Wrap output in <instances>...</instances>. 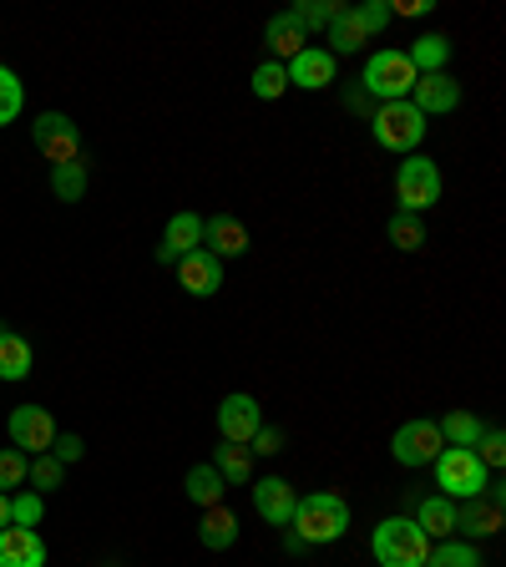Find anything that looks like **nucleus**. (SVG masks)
<instances>
[{
    "instance_id": "obj_15",
    "label": "nucleus",
    "mask_w": 506,
    "mask_h": 567,
    "mask_svg": "<svg viewBox=\"0 0 506 567\" xmlns=\"http://www.w3.org/2000/svg\"><path fill=\"white\" fill-rule=\"evenodd\" d=\"M295 486L283 482V476H264V482H254V512H259L269 527H289V517H295Z\"/></svg>"
},
{
    "instance_id": "obj_39",
    "label": "nucleus",
    "mask_w": 506,
    "mask_h": 567,
    "mask_svg": "<svg viewBox=\"0 0 506 567\" xmlns=\"http://www.w3.org/2000/svg\"><path fill=\"white\" fill-rule=\"evenodd\" d=\"M283 451V431L279 425H259L254 431V441H248V456H279Z\"/></svg>"
},
{
    "instance_id": "obj_12",
    "label": "nucleus",
    "mask_w": 506,
    "mask_h": 567,
    "mask_svg": "<svg viewBox=\"0 0 506 567\" xmlns=\"http://www.w3.org/2000/svg\"><path fill=\"white\" fill-rule=\"evenodd\" d=\"M177 284H183L193 299H213L224 289V259H213L208 248H193V254L177 259Z\"/></svg>"
},
{
    "instance_id": "obj_10",
    "label": "nucleus",
    "mask_w": 506,
    "mask_h": 567,
    "mask_svg": "<svg viewBox=\"0 0 506 567\" xmlns=\"http://www.w3.org/2000/svg\"><path fill=\"white\" fill-rule=\"evenodd\" d=\"M411 106L421 112L425 122H431V117H446V112H456V106H461V82L451 76V71H431V76H415Z\"/></svg>"
},
{
    "instance_id": "obj_4",
    "label": "nucleus",
    "mask_w": 506,
    "mask_h": 567,
    "mask_svg": "<svg viewBox=\"0 0 506 567\" xmlns=\"http://www.w3.org/2000/svg\"><path fill=\"white\" fill-rule=\"evenodd\" d=\"M370 137L385 147V153H415L425 142V117L411 102H380L370 112Z\"/></svg>"
},
{
    "instance_id": "obj_40",
    "label": "nucleus",
    "mask_w": 506,
    "mask_h": 567,
    "mask_svg": "<svg viewBox=\"0 0 506 567\" xmlns=\"http://www.w3.org/2000/svg\"><path fill=\"white\" fill-rule=\"evenodd\" d=\"M360 21H365L370 35H380L390 25V6H385V0H365V6H360Z\"/></svg>"
},
{
    "instance_id": "obj_26",
    "label": "nucleus",
    "mask_w": 506,
    "mask_h": 567,
    "mask_svg": "<svg viewBox=\"0 0 506 567\" xmlns=\"http://www.w3.org/2000/svg\"><path fill=\"white\" fill-rule=\"evenodd\" d=\"M163 248L167 254H193V248H203V218L198 213H173L167 218V234H163Z\"/></svg>"
},
{
    "instance_id": "obj_25",
    "label": "nucleus",
    "mask_w": 506,
    "mask_h": 567,
    "mask_svg": "<svg viewBox=\"0 0 506 567\" xmlns=\"http://www.w3.org/2000/svg\"><path fill=\"white\" fill-rule=\"evenodd\" d=\"M183 492H188L193 507H218L228 486H224V476L213 472L208 461H198V466H188V476H183Z\"/></svg>"
},
{
    "instance_id": "obj_22",
    "label": "nucleus",
    "mask_w": 506,
    "mask_h": 567,
    "mask_svg": "<svg viewBox=\"0 0 506 567\" xmlns=\"http://www.w3.org/2000/svg\"><path fill=\"white\" fill-rule=\"evenodd\" d=\"M415 527L425 532V537H451V532H456V502H451V496H421V502H415Z\"/></svg>"
},
{
    "instance_id": "obj_11",
    "label": "nucleus",
    "mask_w": 506,
    "mask_h": 567,
    "mask_svg": "<svg viewBox=\"0 0 506 567\" xmlns=\"http://www.w3.org/2000/svg\"><path fill=\"white\" fill-rule=\"evenodd\" d=\"M259 425H264V411H259V401H254V395L234 390V395H224V401H218V436H224V441L248 446Z\"/></svg>"
},
{
    "instance_id": "obj_9",
    "label": "nucleus",
    "mask_w": 506,
    "mask_h": 567,
    "mask_svg": "<svg viewBox=\"0 0 506 567\" xmlns=\"http://www.w3.org/2000/svg\"><path fill=\"white\" fill-rule=\"evenodd\" d=\"M6 431H11V446L25 456H47L51 441H56V421H51L47 405H16Z\"/></svg>"
},
{
    "instance_id": "obj_19",
    "label": "nucleus",
    "mask_w": 506,
    "mask_h": 567,
    "mask_svg": "<svg viewBox=\"0 0 506 567\" xmlns=\"http://www.w3.org/2000/svg\"><path fill=\"white\" fill-rule=\"evenodd\" d=\"M365 47H370V31L360 21V6H344L330 21V56H354V51H365Z\"/></svg>"
},
{
    "instance_id": "obj_7",
    "label": "nucleus",
    "mask_w": 506,
    "mask_h": 567,
    "mask_svg": "<svg viewBox=\"0 0 506 567\" xmlns=\"http://www.w3.org/2000/svg\"><path fill=\"white\" fill-rule=\"evenodd\" d=\"M31 137H35V153L47 157L51 167L82 163V127H76L66 112H41V117L31 122Z\"/></svg>"
},
{
    "instance_id": "obj_42",
    "label": "nucleus",
    "mask_w": 506,
    "mask_h": 567,
    "mask_svg": "<svg viewBox=\"0 0 506 567\" xmlns=\"http://www.w3.org/2000/svg\"><path fill=\"white\" fill-rule=\"evenodd\" d=\"M344 106H350V112H370L365 86H344Z\"/></svg>"
},
{
    "instance_id": "obj_44",
    "label": "nucleus",
    "mask_w": 506,
    "mask_h": 567,
    "mask_svg": "<svg viewBox=\"0 0 506 567\" xmlns=\"http://www.w3.org/2000/svg\"><path fill=\"white\" fill-rule=\"evenodd\" d=\"M106 567H117V563H106Z\"/></svg>"
},
{
    "instance_id": "obj_36",
    "label": "nucleus",
    "mask_w": 506,
    "mask_h": 567,
    "mask_svg": "<svg viewBox=\"0 0 506 567\" xmlns=\"http://www.w3.org/2000/svg\"><path fill=\"white\" fill-rule=\"evenodd\" d=\"M472 451H476V461H482L486 472H502V466H506V436L496 431V425H486L482 441H476Z\"/></svg>"
},
{
    "instance_id": "obj_1",
    "label": "nucleus",
    "mask_w": 506,
    "mask_h": 567,
    "mask_svg": "<svg viewBox=\"0 0 506 567\" xmlns=\"http://www.w3.org/2000/svg\"><path fill=\"white\" fill-rule=\"evenodd\" d=\"M289 532H295L304 547H330L350 532V502L340 492H309L295 502V517H289Z\"/></svg>"
},
{
    "instance_id": "obj_20",
    "label": "nucleus",
    "mask_w": 506,
    "mask_h": 567,
    "mask_svg": "<svg viewBox=\"0 0 506 567\" xmlns=\"http://www.w3.org/2000/svg\"><path fill=\"white\" fill-rule=\"evenodd\" d=\"M198 543L208 547V553H228V547L238 543V517L218 502V507H203V522H198Z\"/></svg>"
},
{
    "instance_id": "obj_8",
    "label": "nucleus",
    "mask_w": 506,
    "mask_h": 567,
    "mask_svg": "<svg viewBox=\"0 0 506 567\" xmlns=\"http://www.w3.org/2000/svg\"><path fill=\"white\" fill-rule=\"evenodd\" d=\"M441 451H446V441H441L436 421H405L401 431H395V441H390V456H395V466H405V472L431 466Z\"/></svg>"
},
{
    "instance_id": "obj_3",
    "label": "nucleus",
    "mask_w": 506,
    "mask_h": 567,
    "mask_svg": "<svg viewBox=\"0 0 506 567\" xmlns=\"http://www.w3.org/2000/svg\"><path fill=\"white\" fill-rule=\"evenodd\" d=\"M431 466H436L441 496H451V502H472V496H482L486 486H492V472L476 461L472 446H446Z\"/></svg>"
},
{
    "instance_id": "obj_16",
    "label": "nucleus",
    "mask_w": 506,
    "mask_h": 567,
    "mask_svg": "<svg viewBox=\"0 0 506 567\" xmlns=\"http://www.w3.org/2000/svg\"><path fill=\"white\" fill-rule=\"evenodd\" d=\"M264 47H269V61H279V66H289V61L309 47V35H304V25L295 21V11H279L264 25Z\"/></svg>"
},
{
    "instance_id": "obj_17",
    "label": "nucleus",
    "mask_w": 506,
    "mask_h": 567,
    "mask_svg": "<svg viewBox=\"0 0 506 567\" xmlns=\"http://www.w3.org/2000/svg\"><path fill=\"white\" fill-rule=\"evenodd\" d=\"M0 567H47V543L35 527H0Z\"/></svg>"
},
{
    "instance_id": "obj_33",
    "label": "nucleus",
    "mask_w": 506,
    "mask_h": 567,
    "mask_svg": "<svg viewBox=\"0 0 506 567\" xmlns=\"http://www.w3.org/2000/svg\"><path fill=\"white\" fill-rule=\"evenodd\" d=\"M254 96H259V102H279L283 92H289V71L279 66V61H264L259 71H254Z\"/></svg>"
},
{
    "instance_id": "obj_2",
    "label": "nucleus",
    "mask_w": 506,
    "mask_h": 567,
    "mask_svg": "<svg viewBox=\"0 0 506 567\" xmlns=\"http://www.w3.org/2000/svg\"><path fill=\"white\" fill-rule=\"evenodd\" d=\"M370 553H375L380 567H425L431 537L411 517H385L375 527V537H370Z\"/></svg>"
},
{
    "instance_id": "obj_27",
    "label": "nucleus",
    "mask_w": 506,
    "mask_h": 567,
    "mask_svg": "<svg viewBox=\"0 0 506 567\" xmlns=\"http://www.w3.org/2000/svg\"><path fill=\"white\" fill-rule=\"evenodd\" d=\"M436 425H441V441H446V446H476V441H482V431H486L472 411H446Z\"/></svg>"
},
{
    "instance_id": "obj_30",
    "label": "nucleus",
    "mask_w": 506,
    "mask_h": 567,
    "mask_svg": "<svg viewBox=\"0 0 506 567\" xmlns=\"http://www.w3.org/2000/svg\"><path fill=\"white\" fill-rule=\"evenodd\" d=\"M425 567H486L472 543H436L425 553Z\"/></svg>"
},
{
    "instance_id": "obj_13",
    "label": "nucleus",
    "mask_w": 506,
    "mask_h": 567,
    "mask_svg": "<svg viewBox=\"0 0 506 567\" xmlns=\"http://www.w3.org/2000/svg\"><path fill=\"white\" fill-rule=\"evenodd\" d=\"M456 532H466V537H496V532H502V486H486L482 496L461 502Z\"/></svg>"
},
{
    "instance_id": "obj_31",
    "label": "nucleus",
    "mask_w": 506,
    "mask_h": 567,
    "mask_svg": "<svg viewBox=\"0 0 506 567\" xmlns=\"http://www.w3.org/2000/svg\"><path fill=\"white\" fill-rule=\"evenodd\" d=\"M340 11H344L340 0H299V6H295V21L304 25V35L309 31H330V21Z\"/></svg>"
},
{
    "instance_id": "obj_18",
    "label": "nucleus",
    "mask_w": 506,
    "mask_h": 567,
    "mask_svg": "<svg viewBox=\"0 0 506 567\" xmlns=\"http://www.w3.org/2000/svg\"><path fill=\"white\" fill-rule=\"evenodd\" d=\"M203 244H208L213 259H244L248 254V228L238 224V218H228V213H218V218L203 224Z\"/></svg>"
},
{
    "instance_id": "obj_5",
    "label": "nucleus",
    "mask_w": 506,
    "mask_h": 567,
    "mask_svg": "<svg viewBox=\"0 0 506 567\" xmlns=\"http://www.w3.org/2000/svg\"><path fill=\"white\" fill-rule=\"evenodd\" d=\"M441 193H446V177H441L436 157L411 153L401 167H395V198H401V213H425V208H436Z\"/></svg>"
},
{
    "instance_id": "obj_29",
    "label": "nucleus",
    "mask_w": 506,
    "mask_h": 567,
    "mask_svg": "<svg viewBox=\"0 0 506 567\" xmlns=\"http://www.w3.org/2000/svg\"><path fill=\"white\" fill-rule=\"evenodd\" d=\"M51 193H56L61 203H82V193H86V163L51 167Z\"/></svg>"
},
{
    "instance_id": "obj_21",
    "label": "nucleus",
    "mask_w": 506,
    "mask_h": 567,
    "mask_svg": "<svg viewBox=\"0 0 506 567\" xmlns=\"http://www.w3.org/2000/svg\"><path fill=\"white\" fill-rule=\"evenodd\" d=\"M411 66H415V76H431V71H446V61H451V35L446 31H421L411 41Z\"/></svg>"
},
{
    "instance_id": "obj_28",
    "label": "nucleus",
    "mask_w": 506,
    "mask_h": 567,
    "mask_svg": "<svg viewBox=\"0 0 506 567\" xmlns=\"http://www.w3.org/2000/svg\"><path fill=\"white\" fill-rule=\"evenodd\" d=\"M385 238H390L395 248H401V254H421V248H425V224H421V213H395V218L385 224Z\"/></svg>"
},
{
    "instance_id": "obj_37",
    "label": "nucleus",
    "mask_w": 506,
    "mask_h": 567,
    "mask_svg": "<svg viewBox=\"0 0 506 567\" xmlns=\"http://www.w3.org/2000/svg\"><path fill=\"white\" fill-rule=\"evenodd\" d=\"M61 476H66V466H61L56 456H31V472H25V482H31L35 492H56Z\"/></svg>"
},
{
    "instance_id": "obj_23",
    "label": "nucleus",
    "mask_w": 506,
    "mask_h": 567,
    "mask_svg": "<svg viewBox=\"0 0 506 567\" xmlns=\"http://www.w3.org/2000/svg\"><path fill=\"white\" fill-rule=\"evenodd\" d=\"M31 340H25V334H16L11 324H0V380H25L31 375Z\"/></svg>"
},
{
    "instance_id": "obj_41",
    "label": "nucleus",
    "mask_w": 506,
    "mask_h": 567,
    "mask_svg": "<svg viewBox=\"0 0 506 567\" xmlns=\"http://www.w3.org/2000/svg\"><path fill=\"white\" fill-rule=\"evenodd\" d=\"M390 6V21H395V16H425L431 11V0H385Z\"/></svg>"
},
{
    "instance_id": "obj_43",
    "label": "nucleus",
    "mask_w": 506,
    "mask_h": 567,
    "mask_svg": "<svg viewBox=\"0 0 506 567\" xmlns=\"http://www.w3.org/2000/svg\"><path fill=\"white\" fill-rule=\"evenodd\" d=\"M0 527H11V496L0 492Z\"/></svg>"
},
{
    "instance_id": "obj_32",
    "label": "nucleus",
    "mask_w": 506,
    "mask_h": 567,
    "mask_svg": "<svg viewBox=\"0 0 506 567\" xmlns=\"http://www.w3.org/2000/svg\"><path fill=\"white\" fill-rule=\"evenodd\" d=\"M21 106H25L21 76H16L11 66H0V127H11V122L21 117Z\"/></svg>"
},
{
    "instance_id": "obj_35",
    "label": "nucleus",
    "mask_w": 506,
    "mask_h": 567,
    "mask_svg": "<svg viewBox=\"0 0 506 567\" xmlns=\"http://www.w3.org/2000/svg\"><path fill=\"white\" fill-rule=\"evenodd\" d=\"M41 517H47L41 492H16L11 496V527H41Z\"/></svg>"
},
{
    "instance_id": "obj_14",
    "label": "nucleus",
    "mask_w": 506,
    "mask_h": 567,
    "mask_svg": "<svg viewBox=\"0 0 506 567\" xmlns=\"http://www.w3.org/2000/svg\"><path fill=\"white\" fill-rule=\"evenodd\" d=\"M283 71H289V86H304V92H330L334 86V56L324 47H304Z\"/></svg>"
},
{
    "instance_id": "obj_24",
    "label": "nucleus",
    "mask_w": 506,
    "mask_h": 567,
    "mask_svg": "<svg viewBox=\"0 0 506 567\" xmlns=\"http://www.w3.org/2000/svg\"><path fill=\"white\" fill-rule=\"evenodd\" d=\"M208 466L224 476V486H248V482H254V456H248V446H234V441L213 446Z\"/></svg>"
},
{
    "instance_id": "obj_38",
    "label": "nucleus",
    "mask_w": 506,
    "mask_h": 567,
    "mask_svg": "<svg viewBox=\"0 0 506 567\" xmlns=\"http://www.w3.org/2000/svg\"><path fill=\"white\" fill-rule=\"evenodd\" d=\"M47 456H56L61 466H76V461L86 456V441L76 436V431H56V441H51V451Z\"/></svg>"
},
{
    "instance_id": "obj_34",
    "label": "nucleus",
    "mask_w": 506,
    "mask_h": 567,
    "mask_svg": "<svg viewBox=\"0 0 506 567\" xmlns=\"http://www.w3.org/2000/svg\"><path fill=\"white\" fill-rule=\"evenodd\" d=\"M25 472H31V456L16 446H0V492L11 496V486H25Z\"/></svg>"
},
{
    "instance_id": "obj_6",
    "label": "nucleus",
    "mask_w": 506,
    "mask_h": 567,
    "mask_svg": "<svg viewBox=\"0 0 506 567\" xmlns=\"http://www.w3.org/2000/svg\"><path fill=\"white\" fill-rule=\"evenodd\" d=\"M360 86H365V96H375V102H411V86H415V66L405 51H375V56L365 61V76H360Z\"/></svg>"
}]
</instances>
